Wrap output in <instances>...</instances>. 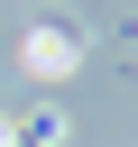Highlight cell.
I'll list each match as a JSON object with an SVG mask.
<instances>
[{"instance_id": "7a4b0ae2", "label": "cell", "mask_w": 138, "mask_h": 147, "mask_svg": "<svg viewBox=\"0 0 138 147\" xmlns=\"http://www.w3.org/2000/svg\"><path fill=\"white\" fill-rule=\"evenodd\" d=\"M0 147H18V129H9V119H0Z\"/></svg>"}, {"instance_id": "6da1fadb", "label": "cell", "mask_w": 138, "mask_h": 147, "mask_svg": "<svg viewBox=\"0 0 138 147\" xmlns=\"http://www.w3.org/2000/svg\"><path fill=\"white\" fill-rule=\"evenodd\" d=\"M74 55H83L74 28H37V37H28V64H37V74H74Z\"/></svg>"}]
</instances>
